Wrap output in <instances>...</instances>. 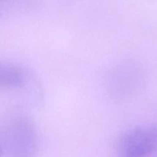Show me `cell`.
<instances>
[{
	"mask_svg": "<svg viewBox=\"0 0 157 157\" xmlns=\"http://www.w3.org/2000/svg\"><path fill=\"white\" fill-rule=\"evenodd\" d=\"M9 157H36L38 134L33 121L25 115L12 122L8 133Z\"/></svg>",
	"mask_w": 157,
	"mask_h": 157,
	"instance_id": "cell-1",
	"label": "cell"
},
{
	"mask_svg": "<svg viewBox=\"0 0 157 157\" xmlns=\"http://www.w3.org/2000/svg\"><path fill=\"white\" fill-rule=\"evenodd\" d=\"M157 149V129L136 127L122 134L118 141V157H149Z\"/></svg>",
	"mask_w": 157,
	"mask_h": 157,
	"instance_id": "cell-2",
	"label": "cell"
},
{
	"mask_svg": "<svg viewBox=\"0 0 157 157\" xmlns=\"http://www.w3.org/2000/svg\"><path fill=\"white\" fill-rule=\"evenodd\" d=\"M25 81L24 71L17 66L0 61V87L15 88L21 87Z\"/></svg>",
	"mask_w": 157,
	"mask_h": 157,
	"instance_id": "cell-3",
	"label": "cell"
},
{
	"mask_svg": "<svg viewBox=\"0 0 157 157\" xmlns=\"http://www.w3.org/2000/svg\"><path fill=\"white\" fill-rule=\"evenodd\" d=\"M2 153H3V150L0 147V157H2Z\"/></svg>",
	"mask_w": 157,
	"mask_h": 157,
	"instance_id": "cell-4",
	"label": "cell"
}]
</instances>
